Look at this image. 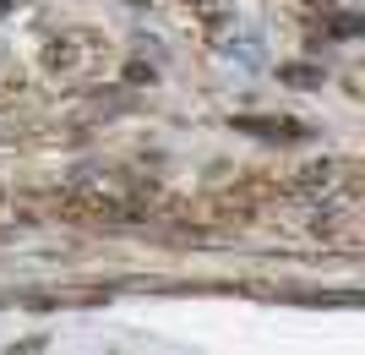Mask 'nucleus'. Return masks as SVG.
Returning a JSON list of instances; mask_svg holds the SVG:
<instances>
[{
	"instance_id": "1",
	"label": "nucleus",
	"mask_w": 365,
	"mask_h": 355,
	"mask_svg": "<svg viewBox=\"0 0 365 355\" xmlns=\"http://www.w3.org/2000/svg\"><path fill=\"white\" fill-rule=\"evenodd\" d=\"M284 82H294V88H317V71H311V66H284Z\"/></svg>"
},
{
	"instance_id": "2",
	"label": "nucleus",
	"mask_w": 365,
	"mask_h": 355,
	"mask_svg": "<svg viewBox=\"0 0 365 355\" xmlns=\"http://www.w3.org/2000/svg\"><path fill=\"white\" fill-rule=\"evenodd\" d=\"M11 6H22V0H0V16H6V11H11Z\"/></svg>"
}]
</instances>
